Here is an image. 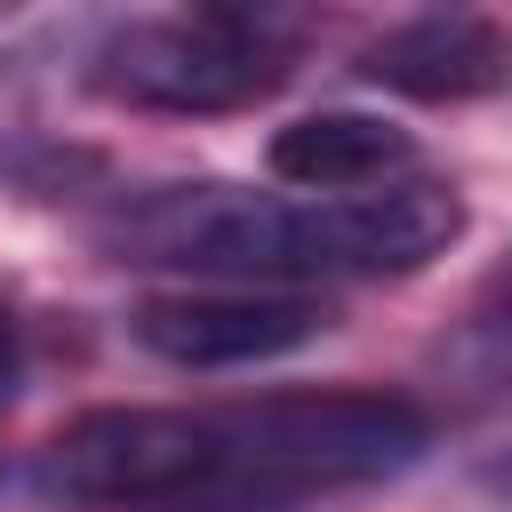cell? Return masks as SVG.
Returning <instances> with one entry per match:
<instances>
[{"mask_svg":"<svg viewBox=\"0 0 512 512\" xmlns=\"http://www.w3.org/2000/svg\"><path fill=\"white\" fill-rule=\"evenodd\" d=\"M416 168V136L384 112H304L272 136V176L296 192H360Z\"/></svg>","mask_w":512,"mask_h":512,"instance_id":"52a82bcc","label":"cell"},{"mask_svg":"<svg viewBox=\"0 0 512 512\" xmlns=\"http://www.w3.org/2000/svg\"><path fill=\"white\" fill-rule=\"evenodd\" d=\"M432 448V416L400 392H264L216 408V480L200 512H288L328 488H368Z\"/></svg>","mask_w":512,"mask_h":512,"instance_id":"7a4b0ae2","label":"cell"},{"mask_svg":"<svg viewBox=\"0 0 512 512\" xmlns=\"http://www.w3.org/2000/svg\"><path fill=\"white\" fill-rule=\"evenodd\" d=\"M488 296H496V304H504V312H512V264H504V272H496V280H488Z\"/></svg>","mask_w":512,"mask_h":512,"instance_id":"9c48e42d","label":"cell"},{"mask_svg":"<svg viewBox=\"0 0 512 512\" xmlns=\"http://www.w3.org/2000/svg\"><path fill=\"white\" fill-rule=\"evenodd\" d=\"M328 0H184L96 48V88L144 112H248L288 88Z\"/></svg>","mask_w":512,"mask_h":512,"instance_id":"3957f363","label":"cell"},{"mask_svg":"<svg viewBox=\"0 0 512 512\" xmlns=\"http://www.w3.org/2000/svg\"><path fill=\"white\" fill-rule=\"evenodd\" d=\"M24 8H32V0H0V24H8V16H24Z\"/></svg>","mask_w":512,"mask_h":512,"instance_id":"30bf717a","label":"cell"},{"mask_svg":"<svg viewBox=\"0 0 512 512\" xmlns=\"http://www.w3.org/2000/svg\"><path fill=\"white\" fill-rule=\"evenodd\" d=\"M360 72L392 96H416V104H472V96H496L512 80V32L488 24V16H416L400 32H384Z\"/></svg>","mask_w":512,"mask_h":512,"instance_id":"8992f818","label":"cell"},{"mask_svg":"<svg viewBox=\"0 0 512 512\" xmlns=\"http://www.w3.org/2000/svg\"><path fill=\"white\" fill-rule=\"evenodd\" d=\"M112 264L208 272V280H384L424 272L464 240V192L440 176H392L360 192L272 200L248 184H152L96 224Z\"/></svg>","mask_w":512,"mask_h":512,"instance_id":"6da1fadb","label":"cell"},{"mask_svg":"<svg viewBox=\"0 0 512 512\" xmlns=\"http://www.w3.org/2000/svg\"><path fill=\"white\" fill-rule=\"evenodd\" d=\"M328 328V304L296 296V288H176V296H144L128 312V336L168 360V368H256L280 360L296 344H312Z\"/></svg>","mask_w":512,"mask_h":512,"instance_id":"5b68a950","label":"cell"},{"mask_svg":"<svg viewBox=\"0 0 512 512\" xmlns=\"http://www.w3.org/2000/svg\"><path fill=\"white\" fill-rule=\"evenodd\" d=\"M480 360H488V376L512 384V312H496V320L480 328Z\"/></svg>","mask_w":512,"mask_h":512,"instance_id":"ba28073f","label":"cell"},{"mask_svg":"<svg viewBox=\"0 0 512 512\" xmlns=\"http://www.w3.org/2000/svg\"><path fill=\"white\" fill-rule=\"evenodd\" d=\"M32 480L80 512H200L216 480V408H88L40 448Z\"/></svg>","mask_w":512,"mask_h":512,"instance_id":"277c9868","label":"cell"}]
</instances>
